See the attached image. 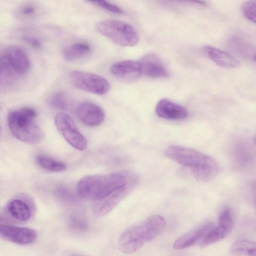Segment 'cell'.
<instances>
[{
	"label": "cell",
	"instance_id": "obj_1",
	"mask_svg": "<svg viewBox=\"0 0 256 256\" xmlns=\"http://www.w3.org/2000/svg\"><path fill=\"white\" fill-rule=\"evenodd\" d=\"M165 154L170 159L188 168L194 177L202 182L212 180L219 171V166L215 159L190 148L172 145L166 148Z\"/></svg>",
	"mask_w": 256,
	"mask_h": 256
},
{
	"label": "cell",
	"instance_id": "obj_2",
	"mask_svg": "<svg viewBox=\"0 0 256 256\" xmlns=\"http://www.w3.org/2000/svg\"><path fill=\"white\" fill-rule=\"evenodd\" d=\"M166 226V222L161 216H150L122 233L118 240V248L126 254L134 253L158 236Z\"/></svg>",
	"mask_w": 256,
	"mask_h": 256
},
{
	"label": "cell",
	"instance_id": "obj_3",
	"mask_svg": "<svg viewBox=\"0 0 256 256\" xmlns=\"http://www.w3.org/2000/svg\"><path fill=\"white\" fill-rule=\"evenodd\" d=\"M126 182V176L119 173L90 175L78 182L76 190L81 198L96 202L123 188Z\"/></svg>",
	"mask_w": 256,
	"mask_h": 256
},
{
	"label": "cell",
	"instance_id": "obj_4",
	"mask_svg": "<svg viewBox=\"0 0 256 256\" xmlns=\"http://www.w3.org/2000/svg\"><path fill=\"white\" fill-rule=\"evenodd\" d=\"M37 113L32 108L25 107L10 112L9 128L13 136L24 142L34 144L44 138V132L35 120Z\"/></svg>",
	"mask_w": 256,
	"mask_h": 256
},
{
	"label": "cell",
	"instance_id": "obj_5",
	"mask_svg": "<svg viewBox=\"0 0 256 256\" xmlns=\"http://www.w3.org/2000/svg\"><path fill=\"white\" fill-rule=\"evenodd\" d=\"M96 28L101 34L121 46H134L139 41L138 34L134 27L120 20H102L96 24Z\"/></svg>",
	"mask_w": 256,
	"mask_h": 256
},
{
	"label": "cell",
	"instance_id": "obj_6",
	"mask_svg": "<svg viewBox=\"0 0 256 256\" xmlns=\"http://www.w3.org/2000/svg\"><path fill=\"white\" fill-rule=\"evenodd\" d=\"M70 79L76 88L98 95L106 94L110 87L104 78L90 72L74 70L70 74Z\"/></svg>",
	"mask_w": 256,
	"mask_h": 256
},
{
	"label": "cell",
	"instance_id": "obj_7",
	"mask_svg": "<svg viewBox=\"0 0 256 256\" xmlns=\"http://www.w3.org/2000/svg\"><path fill=\"white\" fill-rule=\"evenodd\" d=\"M54 124L66 140L73 148L84 150L87 146L86 138L80 132L74 122L66 113H58L54 118Z\"/></svg>",
	"mask_w": 256,
	"mask_h": 256
},
{
	"label": "cell",
	"instance_id": "obj_8",
	"mask_svg": "<svg viewBox=\"0 0 256 256\" xmlns=\"http://www.w3.org/2000/svg\"><path fill=\"white\" fill-rule=\"evenodd\" d=\"M0 60L6 70L18 75L25 74L30 68V61L28 56L18 46H12L7 48Z\"/></svg>",
	"mask_w": 256,
	"mask_h": 256
},
{
	"label": "cell",
	"instance_id": "obj_9",
	"mask_svg": "<svg viewBox=\"0 0 256 256\" xmlns=\"http://www.w3.org/2000/svg\"><path fill=\"white\" fill-rule=\"evenodd\" d=\"M233 216L230 208L224 209L220 214L218 225L212 228L200 243V246L205 248L225 238L233 226Z\"/></svg>",
	"mask_w": 256,
	"mask_h": 256
},
{
	"label": "cell",
	"instance_id": "obj_10",
	"mask_svg": "<svg viewBox=\"0 0 256 256\" xmlns=\"http://www.w3.org/2000/svg\"><path fill=\"white\" fill-rule=\"evenodd\" d=\"M37 234L33 229L10 224H0V238L18 244H28L36 239Z\"/></svg>",
	"mask_w": 256,
	"mask_h": 256
},
{
	"label": "cell",
	"instance_id": "obj_11",
	"mask_svg": "<svg viewBox=\"0 0 256 256\" xmlns=\"http://www.w3.org/2000/svg\"><path fill=\"white\" fill-rule=\"evenodd\" d=\"M76 112L78 120L85 126L90 127L100 126L104 119L103 110L91 102L80 104L76 107Z\"/></svg>",
	"mask_w": 256,
	"mask_h": 256
},
{
	"label": "cell",
	"instance_id": "obj_12",
	"mask_svg": "<svg viewBox=\"0 0 256 256\" xmlns=\"http://www.w3.org/2000/svg\"><path fill=\"white\" fill-rule=\"evenodd\" d=\"M112 74L118 79L124 81H133L142 74L140 62L124 60L114 64L110 68Z\"/></svg>",
	"mask_w": 256,
	"mask_h": 256
},
{
	"label": "cell",
	"instance_id": "obj_13",
	"mask_svg": "<svg viewBox=\"0 0 256 256\" xmlns=\"http://www.w3.org/2000/svg\"><path fill=\"white\" fill-rule=\"evenodd\" d=\"M130 185L116 190L106 198L94 202L92 210L96 216H102L111 212L128 194Z\"/></svg>",
	"mask_w": 256,
	"mask_h": 256
},
{
	"label": "cell",
	"instance_id": "obj_14",
	"mask_svg": "<svg viewBox=\"0 0 256 256\" xmlns=\"http://www.w3.org/2000/svg\"><path fill=\"white\" fill-rule=\"evenodd\" d=\"M155 110L158 116L169 120H183L188 115L184 107L167 98L160 99Z\"/></svg>",
	"mask_w": 256,
	"mask_h": 256
},
{
	"label": "cell",
	"instance_id": "obj_15",
	"mask_svg": "<svg viewBox=\"0 0 256 256\" xmlns=\"http://www.w3.org/2000/svg\"><path fill=\"white\" fill-rule=\"evenodd\" d=\"M142 74L153 78H164L168 76V71L163 62L156 55L150 54L140 62Z\"/></svg>",
	"mask_w": 256,
	"mask_h": 256
},
{
	"label": "cell",
	"instance_id": "obj_16",
	"mask_svg": "<svg viewBox=\"0 0 256 256\" xmlns=\"http://www.w3.org/2000/svg\"><path fill=\"white\" fill-rule=\"evenodd\" d=\"M213 228V224L206 222L178 238L174 244L175 250H180L189 248L202 240L206 234Z\"/></svg>",
	"mask_w": 256,
	"mask_h": 256
},
{
	"label": "cell",
	"instance_id": "obj_17",
	"mask_svg": "<svg viewBox=\"0 0 256 256\" xmlns=\"http://www.w3.org/2000/svg\"><path fill=\"white\" fill-rule=\"evenodd\" d=\"M202 49L210 59L222 68H234L240 64L236 58L224 50L210 46H205Z\"/></svg>",
	"mask_w": 256,
	"mask_h": 256
},
{
	"label": "cell",
	"instance_id": "obj_18",
	"mask_svg": "<svg viewBox=\"0 0 256 256\" xmlns=\"http://www.w3.org/2000/svg\"><path fill=\"white\" fill-rule=\"evenodd\" d=\"M7 210L12 218L20 222H26L32 216V210L29 204L18 198L13 199L8 203Z\"/></svg>",
	"mask_w": 256,
	"mask_h": 256
},
{
	"label": "cell",
	"instance_id": "obj_19",
	"mask_svg": "<svg viewBox=\"0 0 256 256\" xmlns=\"http://www.w3.org/2000/svg\"><path fill=\"white\" fill-rule=\"evenodd\" d=\"M90 51V48L88 44L78 42L66 48L63 54L66 60L71 61L86 56Z\"/></svg>",
	"mask_w": 256,
	"mask_h": 256
},
{
	"label": "cell",
	"instance_id": "obj_20",
	"mask_svg": "<svg viewBox=\"0 0 256 256\" xmlns=\"http://www.w3.org/2000/svg\"><path fill=\"white\" fill-rule=\"evenodd\" d=\"M230 252L246 256H256V244L247 240H238L232 246Z\"/></svg>",
	"mask_w": 256,
	"mask_h": 256
},
{
	"label": "cell",
	"instance_id": "obj_21",
	"mask_svg": "<svg viewBox=\"0 0 256 256\" xmlns=\"http://www.w3.org/2000/svg\"><path fill=\"white\" fill-rule=\"evenodd\" d=\"M36 160L41 168L48 171L61 172L66 169V166L64 164L46 156H38Z\"/></svg>",
	"mask_w": 256,
	"mask_h": 256
},
{
	"label": "cell",
	"instance_id": "obj_22",
	"mask_svg": "<svg viewBox=\"0 0 256 256\" xmlns=\"http://www.w3.org/2000/svg\"><path fill=\"white\" fill-rule=\"evenodd\" d=\"M68 224L70 228L80 232H86L89 228L86 220L77 214L70 216L68 220Z\"/></svg>",
	"mask_w": 256,
	"mask_h": 256
},
{
	"label": "cell",
	"instance_id": "obj_23",
	"mask_svg": "<svg viewBox=\"0 0 256 256\" xmlns=\"http://www.w3.org/2000/svg\"><path fill=\"white\" fill-rule=\"evenodd\" d=\"M234 44L236 50L244 56L250 58L252 60L255 61V50H252V46L248 43L244 41V40L234 39Z\"/></svg>",
	"mask_w": 256,
	"mask_h": 256
},
{
	"label": "cell",
	"instance_id": "obj_24",
	"mask_svg": "<svg viewBox=\"0 0 256 256\" xmlns=\"http://www.w3.org/2000/svg\"><path fill=\"white\" fill-rule=\"evenodd\" d=\"M256 1L255 0L246 2L242 7V10L244 16L254 24L256 22Z\"/></svg>",
	"mask_w": 256,
	"mask_h": 256
},
{
	"label": "cell",
	"instance_id": "obj_25",
	"mask_svg": "<svg viewBox=\"0 0 256 256\" xmlns=\"http://www.w3.org/2000/svg\"><path fill=\"white\" fill-rule=\"evenodd\" d=\"M51 104L59 109L66 108L68 104L67 96L64 92H58L54 94L50 100Z\"/></svg>",
	"mask_w": 256,
	"mask_h": 256
},
{
	"label": "cell",
	"instance_id": "obj_26",
	"mask_svg": "<svg viewBox=\"0 0 256 256\" xmlns=\"http://www.w3.org/2000/svg\"><path fill=\"white\" fill-rule=\"evenodd\" d=\"M92 2L113 13L117 14H121L123 13V11L120 8L104 0H97L94 1Z\"/></svg>",
	"mask_w": 256,
	"mask_h": 256
},
{
	"label": "cell",
	"instance_id": "obj_27",
	"mask_svg": "<svg viewBox=\"0 0 256 256\" xmlns=\"http://www.w3.org/2000/svg\"><path fill=\"white\" fill-rule=\"evenodd\" d=\"M23 39L34 48H39L42 46L40 40L36 38L25 36Z\"/></svg>",
	"mask_w": 256,
	"mask_h": 256
},
{
	"label": "cell",
	"instance_id": "obj_28",
	"mask_svg": "<svg viewBox=\"0 0 256 256\" xmlns=\"http://www.w3.org/2000/svg\"><path fill=\"white\" fill-rule=\"evenodd\" d=\"M35 12V8L34 7L31 6H26L22 8V12L25 16H31Z\"/></svg>",
	"mask_w": 256,
	"mask_h": 256
},
{
	"label": "cell",
	"instance_id": "obj_29",
	"mask_svg": "<svg viewBox=\"0 0 256 256\" xmlns=\"http://www.w3.org/2000/svg\"><path fill=\"white\" fill-rule=\"evenodd\" d=\"M70 256H82V255H80V254H72Z\"/></svg>",
	"mask_w": 256,
	"mask_h": 256
}]
</instances>
